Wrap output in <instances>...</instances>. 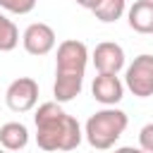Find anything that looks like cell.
I'll return each mask as SVG.
<instances>
[{
    "instance_id": "cell-1",
    "label": "cell",
    "mask_w": 153,
    "mask_h": 153,
    "mask_svg": "<svg viewBox=\"0 0 153 153\" xmlns=\"http://www.w3.org/2000/svg\"><path fill=\"white\" fill-rule=\"evenodd\" d=\"M33 124H36V143L43 151H74L84 139L76 117H72L57 100L41 103L33 115Z\"/></svg>"
},
{
    "instance_id": "cell-2",
    "label": "cell",
    "mask_w": 153,
    "mask_h": 153,
    "mask_svg": "<svg viewBox=\"0 0 153 153\" xmlns=\"http://www.w3.org/2000/svg\"><path fill=\"white\" fill-rule=\"evenodd\" d=\"M127 124H129V117H127L124 110H120L115 105H103V110L93 112L86 120L84 136H86L91 148L108 151L120 141V136L124 134Z\"/></svg>"
},
{
    "instance_id": "cell-3",
    "label": "cell",
    "mask_w": 153,
    "mask_h": 153,
    "mask_svg": "<svg viewBox=\"0 0 153 153\" xmlns=\"http://www.w3.org/2000/svg\"><path fill=\"white\" fill-rule=\"evenodd\" d=\"M88 57L91 55L84 41H76V38L62 41L55 55V76H84Z\"/></svg>"
},
{
    "instance_id": "cell-4",
    "label": "cell",
    "mask_w": 153,
    "mask_h": 153,
    "mask_svg": "<svg viewBox=\"0 0 153 153\" xmlns=\"http://www.w3.org/2000/svg\"><path fill=\"white\" fill-rule=\"evenodd\" d=\"M124 86L136 98H151L153 96V55L141 53L134 57V62L124 72Z\"/></svg>"
},
{
    "instance_id": "cell-5",
    "label": "cell",
    "mask_w": 153,
    "mask_h": 153,
    "mask_svg": "<svg viewBox=\"0 0 153 153\" xmlns=\"http://www.w3.org/2000/svg\"><path fill=\"white\" fill-rule=\"evenodd\" d=\"M5 103L12 112H29L38 103V84L31 76L14 79L5 91Z\"/></svg>"
},
{
    "instance_id": "cell-6",
    "label": "cell",
    "mask_w": 153,
    "mask_h": 153,
    "mask_svg": "<svg viewBox=\"0 0 153 153\" xmlns=\"http://www.w3.org/2000/svg\"><path fill=\"white\" fill-rule=\"evenodd\" d=\"M55 43H57V36H55L53 26L45 24V22H33V24H29V26L24 29V33H22V45H24V50H26L29 55H36V57L48 55V53L55 48Z\"/></svg>"
},
{
    "instance_id": "cell-7",
    "label": "cell",
    "mask_w": 153,
    "mask_h": 153,
    "mask_svg": "<svg viewBox=\"0 0 153 153\" xmlns=\"http://www.w3.org/2000/svg\"><path fill=\"white\" fill-rule=\"evenodd\" d=\"M124 48L115 41H103L93 48L91 53V62L98 72H105V74H120L124 69Z\"/></svg>"
},
{
    "instance_id": "cell-8",
    "label": "cell",
    "mask_w": 153,
    "mask_h": 153,
    "mask_svg": "<svg viewBox=\"0 0 153 153\" xmlns=\"http://www.w3.org/2000/svg\"><path fill=\"white\" fill-rule=\"evenodd\" d=\"M91 93H93V98H96L100 105H117V103L122 100V96H124V84L120 81L117 74L98 72V76L93 79Z\"/></svg>"
},
{
    "instance_id": "cell-9",
    "label": "cell",
    "mask_w": 153,
    "mask_h": 153,
    "mask_svg": "<svg viewBox=\"0 0 153 153\" xmlns=\"http://www.w3.org/2000/svg\"><path fill=\"white\" fill-rule=\"evenodd\" d=\"M127 22L136 33H153V0H136L127 10Z\"/></svg>"
},
{
    "instance_id": "cell-10",
    "label": "cell",
    "mask_w": 153,
    "mask_h": 153,
    "mask_svg": "<svg viewBox=\"0 0 153 153\" xmlns=\"http://www.w3.org/2000/svg\"><path fill=\"white\" fill-rule=\"evenodd\" d=\"M0 143L7 151H22L29 143V129L22 122H5L0 127Z\"/></svg>"
},
{
    "instance_id": "cell-11",
    "label": "cell",
    "mask_w": 153,
    "mask_h": 153,
    "mask_svg": "<svg viewBox=\"0 0 153 153\" xmlns=\"http://www.w3.org/2000/svg\"><path fill=\"white\" fill-rule=\"evenodd\" d=\"M81 86H84V76H55L53 96L57 103H69L81 93Z\"/></svg>"
},
{
    "instance_id": "cell-12",
    "label": "cell",
    "mask_w": 153,
    "mask_h": 153,
    "mask_svg": "<svg viewBox=\"0 0 153 153\" xmlns=\"http://www.w3.org/2000/svg\"><path fill=\"white\" fill-rule=\"evenodd\" d=\"M91 12L96 14L98 22L112 24V22H117V19L127 12V0H98V2L91 7Z\"/></svg>"
},
{
    "instance_id": "cell-13",
    "label": "cell",
    "mask_w": 153,
    "mask_h": 153,
    "mask_svg": "<svg viewBox=\"0 0 153 153\" xmlns=\"http://www.w3.org/2000/svg\"><path fill=\"white\" fill-rule=\"evenodd\" d=\"M17 43H19V29H17V24L0 12V53L14 50Z\"/></svg>"
},
{
    "instance_id": "cell-14",
    "label": "cell",
    "mask_w": 153,
    "mask_h": 153,
    "mask_svg": "<svg viewBox=\"0 0 153 153\" xmlns=\"http://www.w3.org/2000/svg\"><path fill=\"white\" fill-rule=\"evenodd\" d=\"M36 2L38 0H0V7L12 14H29V12H33Z\"/></svg>"
},
{
    "instance_id": "cell-15",
    "label": "cell",
    "mask_w": 153,
    "mask_h": 153,
    "mask_svg": "<svg viewBox=\"0 0 153 153\" xmlns=\"http://www.w3.org/2000/svg\"><path fill=\"white\" fill-rule=\"evenodd\" d=\"M139 146H141V151L153 153V122H148V124L141 127V131H139Z\"/></svg>"
},
{
    "instance_id": "cell-16",
    "label": "cell",
    "mask_w": 153,
    "mask_h": 153,
    "mask_svg": "<svg viewBox=\"0 0 153 153\" xmlns=\"http://www.w3.org/2000/svg\"><path fill=\"white\" fill-rule=\"evenodd\" d=\"M74 2H76L79 7H84V10H91V7H93L98 0H74Z\"/></svg>"
}]
</instances>
